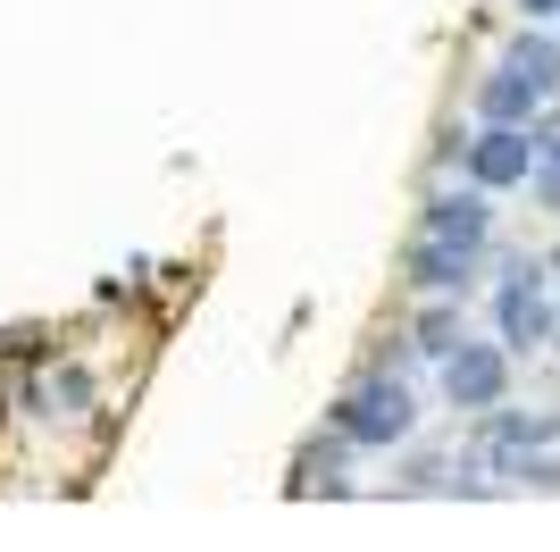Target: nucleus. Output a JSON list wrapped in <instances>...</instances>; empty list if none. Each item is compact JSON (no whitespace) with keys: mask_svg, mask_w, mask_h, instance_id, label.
I'll return each instance as SVG.
<instances>
[{"mask_svg":"<svg viewBox=\"0 0 560 552\" xmlns=\"http://www.w3.org/2000/svg\"><path fill=\"white\" fill-rule=\"evenodd\" d=\"M502 393H511V344L502 335L444 352V402L452 411H502Z\"/></svg>","mask_w":560,"mask_h":552,"instance_id":"obj_3","label":"nucleus"},{"mask_svg":"<svg viewBox=\"0 0 560 552\" xmlns=\"http://www.w3.org/2000/svg\"><path fill=\"white\" fill-rule=\"evenodd\" d=\"M468 344V326H460V294H435L419 310V352H435V360H444V352H460Z\"/></svg>","mask_w":560,"mask_h":552,"instance_id":"obj_9","label":"nucleus"},{"mask_svg":"<svg viewBox=\"0 0 560 552\" xmlns=\"http://www.w3.org/2000/svg\"><path fill=\"white\" fill-rule=\"evenodd\" d=\"M419 234H435V243H452V252H486V234H493L486 184H468V193H435L427 218H419Z\"/></svg>","mask_w":560,"mask_h":552,"instance_id":"obj_5","label":"nucleus"},{"mask_svg":"<svg viewBox=\"0 0 560 552\" xmlns=\"http://www.w3.org/2000/svg\"><path fill=\"white\" fill-rule=\"evenodd\" d=\"M327 418H335V436L360 444V452H394V444H410V427H419V402H410L401 377H360Z\"/></svg>","mask_w":560,"mask_h":552,"instance_id":"obj_1","label":"nucleus"},{"mask_svg":"<svg viewBox=\"0 0 560 552\" xmlns=\"http://www.w3.org/2000/svg\"><path fill=\"white\" fill-rule=\"evenodd\" d=\"M560 151V117H536V160H552Z\"/></svg>","mask_w":560,"mask_h":552,"instance_id":"obj_11","label":"nucleus"},{"mask_svg":"<svg viewBox=\"0 0 560 552\" xmlns=\"http://www.w3.org/2000/svg\"><path fill=\"white\" fill-rule=\"evenodd\" d=\"M527 193H536V202H544V209H552V218H560V151H552V160H536V176H527Z\"/></svg>","mask_w":560,"mask_h":552,"instance_id":"obj_10","label":"nucleus"},{"mask_svg":"<svg viewBox=\"0 0 560 552\" xmlns=\"http://www.w3.org/2000/svg\"><path fill=\"white\" fill-rule=\"evenodd\" d=\"M468 184H486V193H518V184L536 176V126H486V135H468Z\"/></svg>","mask_w":560,"mask_h":552,"instance_id":"obj_4","label":"nucleus"},{"mask_svg":"<svg viewBox=\"0 0 560 552\" xmlns=\"http://www.w3.org/2000/svg\"><path fill=\"white\" fill-rule=\"evenodd\" d=\"M518 18H527V25H544V18H560V0H518Z\"/></svg>","mask_w":560,"mask_h":552,"instance_id":"obj_12","label":"nucleus"},{"mask_svg":"<svg viewBox=\"0 0 560 552\" xmlns=\"http://www.w3.org/2000/svg\"><path fill=\"white\" fill-rule=\"evenodd\" d=\"M544 101H552V92H544L527 68H511V59H502V68L477 84V117H486V126H536Z\"/></svg>","mask_w":560,"mask_h":552,"instance_id":"obj_6","label":"nucleus"},{"mask_svg":"<svg viewBox=\"0 0 560 552\" xmlns=\"http://www.w3.org/2000/svg\"><path fill=\"white\" fill-rule=\"evenodd\" d=\"M502 59H511V68H527V76H536L544 92H560V43H552V34H536V25H518L511 43H502Z\"/></svg>","mask_w":560,"mask_h":552,"instance_id":"obj_8","label":"nucleus"},{"mask_svg":"<svg viewBox=\"0 0 560 552\" xmlns=\"http://www.w3.org/2000/svg\"><path fill=\"white\" fill-rule=\"evenodd\" d=\"M493 326H502V344H511V352L552 344V294H544V268H536V260H511L502 294H493Z\"/></svg>","mask_w":560,"mask_h":552,"instance_id":"obj_2","label":"nucleus"},{"mask_svg":"<svg viewBox=\"0 0 560 552\" xmlns=\"http://www.w3.org/2000/svg\"><path fill=\"white\" fill-rule=\"evenodd\" d=\"M468 276H477V252H452L435 234L410 243V285H419V294H468Z\"/></svg>","mask_w":560,"mask_h":552,"instance_id":"obj_7","label":"nucleus"}]
</instances>
